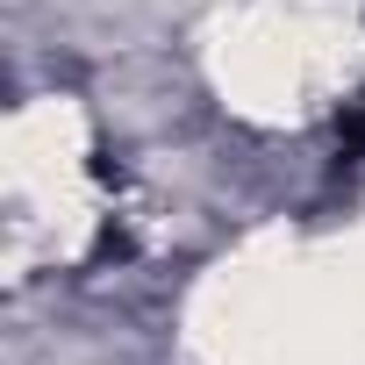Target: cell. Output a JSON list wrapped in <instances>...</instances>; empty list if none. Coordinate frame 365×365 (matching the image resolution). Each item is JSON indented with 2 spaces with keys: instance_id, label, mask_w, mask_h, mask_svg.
I'll return each mask as SVG.
<instances>
[{
  "instance_id": "1",
  "label": "cell",
  "mask_w": 365,
  "mask_h": 365,
  "mask_svg": "<svg viewBox=\"0 0 365 365\" xmlns=\"http://www.w3.org/2000/svg\"><path fill=\"white\" fill-rule=\"evenodd\" d=\"M336 150H344V158H358V150H365V93L344 108V122H336Z\"/></svg>"
}]
</instances>
